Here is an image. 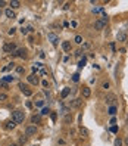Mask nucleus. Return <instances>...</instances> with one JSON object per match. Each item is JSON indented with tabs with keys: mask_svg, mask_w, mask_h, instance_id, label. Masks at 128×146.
Returning <instances> with one entry per match:
<instances>
[{
	"mask_svg": "<svg viewBox=\"0 0 128 146\" xmlns=\"http://www.w3.org/2000/svg\"><path fill=\"white\" fill-rule=\"evenodd\" d=\"M111 87V84H109V83L108 81H105V83H102V89H103V90H108V89Z\"/></svg>",
	"mask_w": 128,
	"mask_h": 146,
	"instance_id": "nucleus-28",
	"label": "nucleus"
},
{
	"mask_svg": "<svg viewBox=\"0 0 128 146\" xmlns=\"http://www.w3.org/2000/svg\"><path fill=\"white\" fill-rule=\"evenodd\" d=\"M27 80H28V83H31V84H34V86H37L38 84V77H37V74H31V75L27 77Z\"/></svg>",
	"mask_w": 128,
	"mask_h": 146,
	"instance_id": "nucleus-6",
	"label": "nucleus"
},
{
	"mask_svg": "<svg viewBox=\"0 0 128 146\" xmlns=\"http://www.w3.org/2000/svg\"><path fill=\"white\" fill-rule=\"evenodd\" d=\"M86 62H87V59L84 58V59H82V61H80V62H78V66H80V68H82V66L86 65Z\"/></svg>",
	"mask_w": 128,
	"mask_h": 146,
	"instance_id": "nucleus-31",
	"label": "nucleus"
},
{
	"mask_svg": "<svg viewBox=\"0 0 128 146\" xmlns=\"http://www.w3.org/2000/svg\"><path fill=\"white\" fill-rule=\"evenodd\" d=\"M105 100H106V103H108L109 106H112V105H113V102L116 100V96H115V94H112V93H109V94H106Z\"/></svg>",
	"mask_w": 128,
	"mask_h": 146,
	"instance_id": "nucleus-5",
	"label": "nucleus"
},
{
	"mask_svg": "<svg viewBox=\"0 0 128 146\" xmlns=\"http://www.w3.org/2000/svg\"><path fill=\"white\" fill-rule=\"evenodd\" d=\"M116 106L115 105H112V106H109V114H111V115H115V114H116Z\"/></svg>",
	"mask_w": 128,
	"mask_h": 146,
	"instance_id": "nucleus-23",
	"label": "nucleus"
},
{
	"mask_svg": "<svg viewBox=\"0 0 128 146\" xmlns=\"http://www.w3.org/2000/svg\"><path fill=\"white\" fill-rule=\"evenodd\" d=\"M118 130H119V129H118L116 125H113V127L111 129V131H112V133H118Z\"/></svg>",
	"mask_w": 128,
	"mask_h": 146,
	"instance_id": "nucleus-35",
	"label": "nucleus"
},
{
	"mask_svg": "<svg viewBox=\"0 0 128 146\" xmlns=\"http://www.w3.org/2000/svg\"><path fill=\"white\" fill-rule=\"evenodd\" d=\"M27 142H28V137H27V136H21V137H19V145H25Z\"/></svg>",
	"mask_w": 128,
	"mask_h": 146,
	"instance_id": "nucleus-21",
	"label": "nucleus"
},
{
	"mask_svg": "<svg viewBox=\"0 0 128 146\" xmlns=\"http://www.w3.org/2000/svg\"><path fill=\"white\" fill-rule=\"evenodd\" d=\"M82 53V50H77V53H75V56H80V55H81Z\"/></svg>",
	"mask_w": 128,
	"mask_h": 146,
	"instance_id": "nucleus-44",
	"label": "nucleus"
},
{
	"mask_svg": "<svg viewBox=\"0 0 128 146\" xmlns=\"http://www.w3.org/2000/svg\"><path fill=\"white\" fill-rule=\"evenodd\" d=\"M47 38L52 41V44H58V41H59V37L55 34V33H49V34H47Z\"/></svg>",
	"mask_w": 128,
	"mask_h": 146,
	"instance_id": "nucleus-9",
	"label": "nucleus"
},
{
	"mask_svg": "<svg viewBox=\"0 0 128 146\" xmlns=\"http://www.w3.org/2000/svg\"><path fill=\"white\" fill-rule=\"evenodd\" d=\"M9 5H10V9H12V11H13V9H18V7L21 6V3H19L18 0H12V2H10V3H9Z\"/></svg>",
	"mask_w": 128,
	"mask_h": 146,
	"instance_id": "nucleus-17",
	"label": "nucleus"
},
{
	"mask_svg": "<svg viewBox=\"0 0 128 146\" xmlns=\"http://www.w3.org/2000/svg\"><path fill=\"white\" fill-rule=\"evenodd\" d=\"M80 134H81L82 137H88V130L84 129V127H81V129H80Z\"/></svg>",
	"mask_w": 128,
	"mask_h": 146,
	"instance_id": "nucleus-20",
	"label": "nucleus"
},
{
	"mask_svg": "<svg viewBox=\"0 0 128 146\" xmlns=\"http://www.w3.org/2000/svg\"><path fill=\"white\" fill-rule=\"evenodd\" d=\"M125 143H127V145H128V137H127V139H125Z\"/></svg>",
	"mask_w": 128,
	"mask_h": 146,
	"instance_id": "nucleus-47",
	"label": "nucleus"
},
{
	"mask_svg": "<svg viewBox=\"0 0 128 146\" xmlns=\"http://www.w3.org/2000/svg\"><path fill=\"white\" fill-rule=\"evenodd\" d=\"M47 114H50V109H49V108H43L40 115H47Z\"/></svg>",
	"mask_w": 128,
	"mask_h": 146,
	"instance_id": "nucleus-27",
	"label": "nucleus"
},
{
	"mask_svg": "<svg viewBox=\"0 0 128 146\" xmlns=\"http://www.w3.org/2000/svg\"><path fill=\"white\" fill-rule=\"evenodd\" d=\"M116 40L119 41V43H125L127 41V33L125 31H119L116 35Z\"/></svg>",
	"mask_w": 128,
	"mask_h": 146,
	"instance_id": "nucleus-8",
	"label": "nucleus"
},
{
	"mask_svg": "<svg viewBox=\"0 0 128 146\" xmlns=\"http://www.w3.org/2000/svg\"><path fill=\"white\" fill-rule=\"evenodd\" d=\"M62 49H63L65 52H69L71 50V43L69 41H62Z\"/></svg>",
	"mask_w": 128,
	"mask_h": 146,
	"instance_id": "nucleus-16",
	"label": "nucleus"
},
{
	"mask_svg": "<svg viewBox=\"0 0 128 146\" xmlns=\"http://www.w3.org/2000/svg\"><path fill=\"white\" fill-rule=\"evenodd\" d=\"M13 56H19V58H22V59H25L27 58V49H16L15 50V53H12Z\"/></svg>",
	"mask_w": 128,
	"mask_h": 146,
	"instance_id": "nucleus-4",
	"label": "nucleus"
},
{
	"mask_svg": "<svg viewBox=\"0 0 128 146\" xmlns=\"http://www.w3.org/2000/svg\"><path fill=\"white\" fill-rule=\"evenodd\" d=\"M3 50H5L6 53H15V50H16V46H15V43H7V44H5Z\"/></svg>",
	"mask_w": 128,
	"mask_h": 146,
	"instance_id": "nucleus-3",
	"label": "nucleus"
},
{
	"mask_svg": "<svg viewBox=\"0 0 128 146\" xmlns=\"http://www.w3.org/2000/svg\"><path fill=\"white\" fill-rule=\"evenodd\" d=\"M24 71H25V70H24V66H16V72H18V74H22Z\"/></svg>",
	"mask_w": 128,
	"mask_h": 146,
	"instance_id": "nucleus-32",
	"label": "nucleus"
},
{
	"mask_svg": "<svg viewBox=\"0 0 128 146\" xmlns=\"http://www.w3.org/2000/svg\"><path fill=\"white\" fill-rule=\"evenodd\" d=\"M15 31H16V28H10L9 30V35H13L15 34Z\"/></svg>",
	"mask_w": 128,
	"mask_h": 146,
	"instance_id": "nucleus-37",
	"label": "nucleus"
},
{
	"mask_svg": "<svg viewBox=\"0 0 128 146\" xmlns=\"http://www.w3.org/2000/svg\"><path fill=\"white\" fill-rule=\"evenodd\" d=\"M99 21H100V22H103L106 25V24H108V21H109V18H108V15H106V13H102V16L99 18Z\"/></svg>",
	"mask_w": 128,
	"mask_h": 146,
	"instance_id": "nucleus-18",
	"label": "nucleus"
},
{
	"mask_svg": "<svg viewBox=\"0 0 128 146\" xmlns=\"http://www.w3.org/2000/svg\"><path fill=\"white\" fill-rule=\"evenodd\" d=\"M12 120H13L16 124H21V123H24V120H25V114H24L22 111L16 109V111L12 112Z\"/></svg>",
	"mask_w": 128,
	"mask_h": 146,
	"instance_id": "nucleus-1",
	"label": "nucleus"
},
{
	"mask_svg": "<svg viewBox=\"0 0 128 146\" xmlns=\"http://www.w3.org/2000/svg\"><path fill=\"white\" fill-rule=\"evenodd\" d=\"M5 15L7 18H10V19H13V18H16V13H15V11H12L10 7H9V9H6L5 11Z\"/></svg>",
	"mask_w": 128,
	"mask_h": 146,
	"instance_id": "nucleus-13",
	"label": "nucleus"
},
{
	"mask_svg": "<svg viewBox=\"0 0 128 146\" xmlns=\"http://www.w3.org/2000/svg\"><path fill=\"white\" fill-rule=\"evenodd\" d=\"M127 127H128V117H127Z\"/></svg>",
	"mask_w": 128,
	"mask_h": 146,
	"instance_id": "nucleus-48",
	"label": "nucleus"
},
{
	"mask_svg": "<svg viewBox=\"0 0 128 146\" xmlns=\"http://www.w3.org/2000/svg\"><path fill=\"white\" fill-rule=\"evenodd\" d=\"M13 66H15V64H13V62H10V64H7V65H6V66H5V68H3V70H2V71H3V72H6V71L12 70Z\"/></svg>",
	"mask_w": 128,
	"mask_h": 146,
	"instance_id": "nucleus-22",
	"label": "nucleus"
},
{
	"mask_svg": "<svg viewBox=\"0 0 128 146\" xmlns=\"http://www.w3.org/2000/svg\"><path fill=\"white\" fill-rule=\"evenodd\" d=\"M15 127H16V123H15L13 120H9V121H6L5 123V129L6 130H13Z\"/></svg>",
	"mask_w": 128,
	"mask_h": 146,
	"instance_id": "nucleus-10",
	"label": "nucleus"
},
{
	"mask_svg": "<svg viewBox=\"0 0 128 146\" xmlns=\"http://www.w3.org/2000/svg\"><path fill=\"white\" fill-rule=\"evenodd\" d=\"M41 123V115H33L31 117V124H40Z\"/></svg>",
	"mask_w": 128,
	"mask_h": 146,
	"instance_id": "nucleus-14",
	"label": "nucleus"
},
{
	"mask_svg": "<svg viewBox=\"0 0 128 146\" xmlns=\"http://www.w3.org/2000/svg\"><path fill=\"white\" fill-rule=\"evenodd\" d=\"M56 117H58V115H56V114L53 112V114H52V121H56Z\"/></svg>",
	"mask_w": 128,
	"mask_h": 146,
	"instance_id": "nucleus-40",
	"label": "nucleus"
},
{
	"mask_svg": "<svg viewBox=\"0 0 128 146\" xmlns=\"http://www.w3.org/2000/svg\"><path fill=\"white\" fill-rule=\"evenodd\" d=\"M81 93H82V98H90L91 96V90H90V87H82V90H81Z\"/></svg>",
	"mask_w": 128,
	"mask_h": 146,
	"instance_id": "nucleus-12",
	"label": "nucleus"
},
{
	"mask_svg": "<svg viewBox=\"0 0 128 146\" xmlns=\"http://www.w3.org/2000/svg\"><path fill=\"white\" fill-rule=\"evenodd\" d=\"M0 13H2V12H0Z\"/></svg>",
	"mask_w": 128,
	"mask_h": 146,
	"instance_id": "nucleus-49",
	"label": "nucleus"
},
{
	"mask_svg": "<svg viewBox=\"0 0 128 146\" xmlns=\"http://www.w3.org/2000/svg\"><path fill=\"white\" fill-rule=\"evenodd\" d=\"M21 31H22V34H24V35H25V34H28V30H27V28H22Z\"/></svg>",
	"mask_w": 128,
	"mask_h": 146,
	"instance_id": "nucleus-39",
	"label": "nucleus"
},
{
	"mask_svg": "<svg viewBox=\"0 0 128 146\" xmlns=\"http://www.w3.org/2000/svg\"><path fill=\"white\" fill-rule=\"evenodd\" d=\"M63 9H65V11H68V9H69V3H66V5L63 6Z\"/></svg>",
	"mask_w": 128,
	"mask_h": 146,
	"instance_id": "nucleus-42",
	"label": "nucleus"
},
{
	"mask_svg": "<svg viewBox=\"0 0 128 146\" xmlns=\"http://www.w3.org/2000/svg\"><path fill=\"white\" fill-rule=\"evenodd\" d=\"M5 5H6L5 0H0V7H2V6H5Z\"/></svg>",
	"mask_w": 128,
	"mask_h": 146,
	"instance_id": "nucleus-43",
	"label": "nucleus"
},
{
	"mask_svg": "<svg viewBox=\"0 0 128 146\" xmlns=\"http://www.w3.org/2000/svg\"><path fill=\"white\" fill-rule=\"evenodd\" d=\"M37 133V127L35 125H28L27 129H25V134L27 136H34Z\"/></svg>",
	"mask_w": 128,
	"mask_h": 146,
	"instance_id": "nucleus-7",
	"label": "nucleus"
},
{
	"mask_svg": "<svg viewBox=\"0 0 128 146\" xmlns=\"http://www.w3.org/2000/svg\"><path fill=\"white\" fill-rule=\"evenodd\" d=\"M6 99H7V96H6L5 93H2V94H0V100H6Z\"/></svg>",
	"mask_w": 128,
	"mask_h": 146,
	"instance_id": "nucleus-36",
	"label": "nucleus"
},
{
	"mask_svg": "<svg viewBox=\"0 0 128 146\" xmlns=\"http://www.w3.org/2000/svg\"><path fill=\"white\" fill-rule=\"evenodd\" d=\"M13 80H15V78H13L12 75H6V77H3V81H5V83H10V81H13Z\"/></svg>",
	"mask_w": 128,
	"mask_h": 146,
	"instance_id": "nucleus-25",
	"label": "nucleus"
},
{
	"mask_svg": "<svg viewBox=\"0 0 128 146\" xmlns=\"http://www.w3.org/2000/svg\"><path fill=\"white\" fill-rule=\"evenodd\" d=\"M69 92H71V89H69V87H65L63 90H62V94H60V96H62V99H65V98L69 94Z\"/></svg>",
	"mask_w": 128,
	"mask_h": 146,
	"instance_id": "nucleus-19",
	"label": "nucleus"
},
{
	"mask_svg": "<svg viewBox=\"0 0 128 146\" xmlns=\"http://www.w3.org/2000/svg\"><path fill=\"white\" fill-rule=\"evenodd\" d=\"M93 12H94V13H100V12H103V6H97V7H94Z\"/></svg>",
	"mask_w": 128,
	"mask_h": 146,
	"instance_id": "nucleus-26",
	"label": "nucleus"
},
{
	"mask_svg": "<svg viewBox=\"0 0 128 146\" xmlns=\"http://www.w3.org/2000/svg\"><path fill=\"white\" fill-rule=\"evenodd\" d=\"M0 87H3V89H7V83H5L3 80H0Z\"/></svg>",
	"mask_w": 128,
	"mask_h": 146,
	"instance_id": "nucleus-33",
	"label": "nucleus"
},
{
	"mask_svg": "<svg viewBox=\"0 0 128 146\" xmlns=\"http://www.w3.org/2000/svg\"><path fill=\"white\" fill-rule=\"evenodd\" d=\"M111 124H112V125H115V124H116V118H112V120H111Z\"/></svg>",
	"mask_w": 128,
	"mask_h": 146,
	"instance_id": "nucleus-38",
	"label": "nucleus"
},
{
	"mask_svg": "<svg viewBox=\"0 0 128 146\" xmlns=\"http://www.w3.org/2000/svg\"><path fill=\"white\" fill-rule=\"evenodd\" d=\"M43 86H44V87H49V83H47V80H44V81H43Z\"/></svg>",
	"mask_w": 128,
	"mask_h": 146,
	"instance_id": "nucleus-41",
	"label": "nucleus"
},
{
	"mask_svg": "<svg viewBox=\"0 0 128 146\" xmlns=\"http://www.w3.org/2000/svg\"><path fill=\"white\" fill-rule=\"evenodd\" d=\"M37 106H43V100H38V102H37Z\"/></svg>",
	"mask_w": 128,
	"mask_h": 146,
	"instance_id": "nucleus-45",
	"label": "nucleus"
},
{
	"mask_svg": "<svg viewBox=\"0 0 128 146\" xmlns=\"http://www.w3.org/2000/svg\"><path fill=\"white\" fill-rule=\"evenodd\" d=\"M19 89H21V92H22L25 96H31V94H33V90H31L27 84H24V83H19Z\"/></svg>",
	"mask_w": 128,
	"mask_h": 146,
	"instance_id": "nucleus-2",
	"label": "nucleus"
},
{
	"mask_svg": "<svg viewBox=\"0 0 128 146\" xmlns=\"http://www.w3.org/2000/svg\"><path fill=\"white\" fill-rule=\"evenodd\" d=\"M75 43H78V44H81L82 43V37L81 35H75Z\"/></svg>",
	"mask_w": 128,
	"mask_h": 146,
	"instance_id": "nucleus-30",
	"label": "nucleus"
},
{
	"mask_svg": "<svg viewBox=\"0 0 128 146\" xmlns=\"http://www.w3.org/2000/svg\"><path fill=\"white\" fill-rule=\"evenodd\" d=\"M115 146H122V140H121V139H116V140H115Z\"/></svg>",
	"mask_w": 128,
	"mask_h": 146,
	"instance_id": "nucleus-34",
	"label": "nucleus"
},
{
	"mask_svg": "<svg viewBox=\"0 0 128 146\" xmlns=\"http://www.w3.org/2000/svg\"><path fill=\"white\" fill-rule=\"evenodd\" d=\"M81 105H82V99H74V100L69 103L71 108H80Z\"/></svg>",
	"mask_w": 128,
	"mask_h": 146,
	"instance_id": "nucleus-11",
	"label": "nucleus"
},
{
	"mask_svg": "<svg viewBox=\"0 0 128 146\" xmlns=\"http://www.w3.org/2000/svg\"><path fill=\"white\" fill-rule=\"evenodd\" d=\"M103 28H105V24H103V22H100L99 19H97V21L94 22V30H97V31H102Z\"/></svg>",
	"mask_w": 128,
	"mask_h": 146,
	"instance_id": "nucleus-15",
	"label": "nucleus"
},
{
	"mask_svg": "<svg viewBox=\"0 0 128 146\" xmlns=\"http://www.w3.org/2000/svg\"><path fill=\"white\" fill-rule=\"evenodd\" d=\"M63 121L66 124H69V123H72V115H71V114H68V115H66V117L63 118Z\"/></svg>",
	"mask_w": 128,
	"mask_h": 146,
	"instance_id": "nucleus-24",
	"label": "nucleus"
},
{
	"mask_svg": "<svg viewBox=\"0 0 128 146\" xmlns=\"http://www.w3.org/2000/svg\"><path fill=\"white\" fill-rule=\"evenodd\" d=\"M9 146H19V145H16V143H10Z\"/></svg>",
	"mask_w": 128,
	"mask_h": 146,
	"instance_id": "nucleus-46",
	"label": "nucleus"
},
{
	"mask_svg": "<svg viewBox=\"0 0 128 146\" xmlns=\"http://www.w3.org/2000/svg\"><path fill=\"white\" fill-rule=\"evenodd\" d=\"M78 80H80V74H78V72H75V74H74V75H72V81H78Z\"/></svg>",
	"mask_w": 128,
	"mask_h": 146,
	"instance_id": "nucleus-29",
	"label": "nucleus"
}]
</instances>
